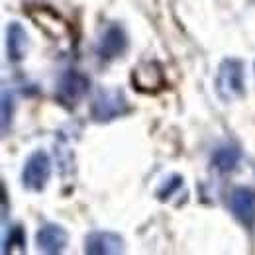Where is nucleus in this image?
<instances>
[{"label":"nucleus","instance_id":"6","mask_svg":"<svg viewBox=\"0 0 255 255\" xmlns=\"http://www.w3.org/2000/svg\"><path fill=\"white\" fill-rule=\"evenodd\" d=\"M122 238L114 232H95L87 238V254H120Z\"/></svg>","mask_w":255,"mask_h":255},{"label":"nucleus","instance_id":"1","mask_svg":"<svg viewBox=\"0 0 255 255\" xmlns=\"http://www.w3.org/2000/svg\"><path fill=\"white\" fill-rule=\"evenodd\" d=\"M216 91L224 100H234L244 95V65L238 59H226L218 67Z\"/></svg>","mask_w":255,"mask_h":255},{"label":"nucleus","instance_id":"8","mask_svg":"<svg viewBox=\"0 0 255 255\" xmlns=\"http://www.w3.org/2000/svg\"><path fill=\"white\" fill-rule=\"evenodd\" d=\"M28 51V35L20 24H10L8 28V55L12 61L24 59Z\"/></svg>","mask_w":255,"mask_h":255},{"label":"nucleus","instance_id":"2","mask_svg":"<svg viewBox=\"0 0 255 255\" xmlns=\"http://www.w3.org/2000/svg\"><path fill=\"white\" fill-rule=\"evenodd\" d=\"M51 175V161L45 151H35L24 163L22 183L28 191H43Z\"/></svg>","mask_w":255,"mask_h":255},{"label":"nucleus","instance_id":"11","mask_svg":"<svg viewBox=\"0 0 255 255\" xmlns=\"http://www.w3.org/2000/svg\"><path fill=\"white\" fill-rule=\"evenodd\" d=\"M238 159H240V153H238L236 149H230V147L216 151V155H214V163H216L222 171L234 169V167H236V163H238Z\"/></svg>","mask_w":255,"mask_h":255},{"label":"nucleus","instance_id":"9","mask_svg":"<svg viewBox=\"0 0 255 255\" xmlns=\"http://www.w3.org/2000/svg\"><path fill=\"white\" fill-rule=\"evenodd\" d=\"M126 49V37H124V32L120 30V28H110L108 32L104 33V37H102V41H100V47H98V51H100V55H104L106 59H112V57H116L118 53H122Z\"/></svg>","mask_w":255,"mask_h":255},{"label":"nucleus","instance_id":"4","mask_svg":"<svg viewBox=\"0 0 255 255\" xmlns=\"http://www.w3.org/2000/svg\"><path fill=\"white\" fill-rule=\"evenodd\" d=\"M35 242H37V248L41 252H45V254H59V252H63L65 246H67V232L61 226L47 224V226L39 228V232L35 236Z\"/></svg>","mask_w":255,"mask_h":255},{"label":"nucleus","instance_id":"5","mask_svg":"<svg viewBox=\"0 0 255 255\" xmlns=\"http://www.w3.org/2000/svg\"><path fill=\"white\" fill-rule=\"evenodd\" d=\"M230 210L242 222H250L255 212V191L248 187H240L230 194Z\"/></svg>","mask_w":255,"mask_h":255},{"label":"nucleus","instance_id":"10","mask_svg":"<svg viewBox=\"0 0 255 255\" xmlns=\"http://www.w3.org/2000/svg\"><path fill=\"white\" fill-rule=\"evenodd\" d=\"M89 89V81L83 77V75H79V73H69L67 77L61 79V89H59V95L63 96L65 100H79L81 96L85 95V91Z\"/></svg>","mask_w":255,"mask_h":255},{"label":"nucleus","instance_id":"7","mask_svg":"<svg viewBox=\"0 0 255 255\" xmlns=\"http://www.w3.org/2000/svg\"><path fill=\"white\" fill-rule=\"evenodd\" d=\"M124 106H126V102L120 93H106V95H100L98 100H95L93 116L96 120H110V118L122 114Z\"/></svg>","mask_w":255,"mask_h":255},{"label":"nucleus","instance_id":"3","mask_svg":"<svg viewBox=\"0 0 255 255\" xmlns=\"http://www.w3.org/2000/svg\"><path fill=\"white\" fill-rule=\"evenodd\" d=\"M131 83L141 93H157L167 85L165 71L157 61H143L131 71Z\"/></svg>","mask_w":255,"mask_h":255}]
</instances>
